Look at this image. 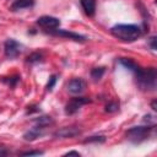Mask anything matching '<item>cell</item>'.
I'll return each instance as SVG.
<instances>
[{
  "instance_id": "cell-19",
  "label": "cell",
  "mask_w": 157,
  "mask_h": 157,
  "mask_svg": "<svg viewBox=\"0 0 157 157\" xmlns=\"http://www.w3.org/2000/svg\"><path fill=\"white\" fill-rule=\"evenodd\" d=\"M105 141V137L104 136H91L88 139L85 140V142H104Z\"/></svg>"
},
{
  "instance_id": "cell-6",
  "label": "cell",
  "mask_w": 157,
  "mask_h": 157,
  "mask_svg": "<svg viewBox=\"0 0 157 157\" xmlns=\"http://www.w3.org/2000/svg\"><path fill=\"white\" fill-rule=\"evenodd\" d=\"M37 25L47 31H52L60 26V20L53 16H42L37 20Z\"/></svg>"
},
{
  "instance_id": "cell-16",
  "label": "cell",
  "mask_w": 157,
  "mask_h": 157,
  "mask_svg": "<svg viewBox=\"0 0 157 157\" xmlns=\"http://www.w3.org/2000/svg\"><path fill=\"white\" fill-rule=\"evenodd\" d=\"M36 124H39V125H43V126H49L50 124H53V119L50 117H47V115H43V117H38L37 119H34Z\"/></svg>"
},
{
  "instance_id": "cell-9",
  "label": "cell",
  "mask_w": 157,
  "mask_h": 157,
  "mask_svg": "<svg viewBox=\"0 0 157 157\" xmlns=\"http://www.w3.org/2000/svg\"><path fill=\"white\" fill-rule=\"evenodd\" d=\"M45 128H47V126L36 124L33 128H31L29 130H27V131L23 134V139H25L26 141H34V140H37L38 137H40L42 135H44Z\"/></svg>"
},
{
  "instance_id": "cell-5",
  "label": "cell",
  "mask_w": 157,
  "mask_h": 157,
  "mask_svg": "<svg viewBox=\"0 0 157 157\" xmlns=\"http://www.w3.org/2000/svg\"><path fill=\"white\" fill-rule=\"evenodd\" d=\"M90 102H91V99L87 98V97H74V98H71V99L66 103V105H65V113H66L67 115H72V114H75L82 105H85V104H87V103H90Z\"/></svg>"
},
{
  "instance_id": "cell-17",
  "label": "cell",
  "mask_w": 157,
  "mask_h": 157,
  "mask_svg": "<svg viewBox=\"0 0 157 157\" xmlns=\"http://www.w3.org/2000/svg\"><path fill=\"white\" fill-rule=\"evenodd\" d=\"M118 109H119V103L118 102H109L105 105V112H108V113H113Z\"/></svg>"
},
{
  "instance_id": "cell-13",
  "label": "cell",
  "mask_w": 157,
  "mask_h": 157,
  "mask_svg": "<svg viewBox=\"0 0 157 157\" xmlns=\"http://www.w3.org/2000/svg\"><path fill=\"white\" fill-rule=\"evenodd\" d=\"M119 63H120L124 67H126L128 70H130V71L134 72V74H136V72L140 70V66H139L135 61H132L131 59H128V58H120V59H119Z\"/></svg>"
},
{
  "instance_id": "cell-12",
  "label": "cell",
  "mask_w": 157,
  "mask_h": 157,
  "mask_svg": "<svg viewBox=\"0 0 157 157\" xmlns=\"http://www.w3.org/2000/svg\"><path fill=\"white\" fill-rule=\"evenodd\" d=\"M83 11L88 16H93L96 12V0H80Z\"/></svg>"
},
{
  "instance_id": "cell-7",
  "label": "cell",
  "mask_w": 157,
  "mask_h": 157,
  "mask_svg": "<svg viewBox=\"0 0 157 157\" xmlns=\"http://www.w3.org/2000/svg\"><path fill=\"white\" fill-rule=\"evenodd\" d=\"M85 88H86V81L80 77H75L70 80L66 85V90L71 94H80L85 91Z\"/></svg>"
},
{
  "instance_id": "cell-3",
  "label": "cell",
  "mask_w": 157,
  "mask_h": 157,
  "mask_svg": "<svg viewBox=\"0 0 157 157\" xmlns=\"http://www.w3.org/2000/svg\"><path fill=\"white\" fill-rule=\"evenodd\" d=\"M153 130V125L147 126H134L126 131V137L132 144H140L145 140H147Z\"/></svg>"
},
{
  "instance_id": "cell-21",
  "label": "cell",
  "mask_w": 157,
  "mask_h": 157,
  "mask_svg": "<svg viewBox=\"0 0 157 157\" xmlns=\"http://www.w3.org/2000/svg\"><path fill=\"white\" fill-rule=\"evenodd\" d=\"M148 43H150V47L152 50H156V37L152 36L150 39H148Z\"/></svg>"
},
{
  "instance_id": "cell-15",
  "label": "cell",
  "mask_w": 157,
  "mask_h": 157,
  "mask_svg": "<svg viewBox=\"0 0 157 157\" xmlns=\"http://www.w3.org/2000/svg\"><path fill=\"white\" fill-rule=\"evenodd\" d=\"M42 59H43V54L39 53V52H34V53H32L31 55H28L27 63H29V64H36V63L42 61Z\"/></svg>"
},
{
  "instance_id": "cell-11",
  "label": "cell",
  "mask_w": 157,
  "mask_h": 157,
  "mask_svg": "<svg viewBox=\"0 0 157 157\" xmlns=\"http://www.w3.org/2000/svg\"><path fill=\"white\" fill-rule=\"evenodd\" d=\"M34 5V0H15L11 5L12 11H18L22 9H28Z\"/></svg>"
},
{
  "instance_id": "cell-20",
  "label": "cell",
  "mask_w": 157,
  "mask_h": 157,
  "mask_svg": "<svg viewBox=\"0 0 157 157\" xmlns=\"http://www.w3.org/2000/svg\"><path fill=\"white\" fill-rule=\"evenodd\" d=\"M43 153H44L43 151H26V152H22L21 155L22 156H39Z\"/></svg>"
},
{
  "instance_id": "cell-1",
  "label": "cell",
  "mask_w": 157,
  "mask_h": 157,
  "mask_svg": "<svg viewBox=\"0 0 157 157\" xmlns=\"http://www.w3.org/2000/svg\"><path fill=\"white\" fill-rule=\"evenodd\" d=\"M110 33L121 42H134L141 36V28L137 25L119 23L110 28Z\"/></svg>"
},
{
  "instance_id": "cell-24",
  "label": "cell",
  "mask_w": 157,
  "mask_h": 157,
  "mask_svg": "<svg viewBox=\"0 0 157 157\" xmlns=\"http://www.w3.org/2000/svg\"><path fill=\"white\" fill-rule=\"evenodd\" d=\"M151 105H152V109H153V110H156V109H157V108H156V101H152Z\"/></svg>"
},
{
  "instance_id": "cell-14",
  "label": "cell",
  "mask_w": 157,
  "mask_h": 157,
  "mask_svg": "<svg viewBox=\"0 0 157 157\" xmlns=\"http://www.w3.org/2000/svg\"><path fill=\"white\" fill-rule=\"evenodd\" d=\"M105 72V69L104 67H94L91 70V77L94 80V81H98L102 78V76L104 75Z\"/></svg>"
},
{
  "instance_id": "cell-23",
  "label": "cell",
  "mask_w": 157,
  "mask_h": 157,
  "mask_svg": "<svg viewBox=\"0 0 157 157\" xmlns=\"http://www.w3.org/2000/svg\"><path fill=\"white\" fill-rule=\"evenodd\" d=\"M71 155H75V156H80V153L77 151H69L65 153V156H71Z\"/></svg>"
},
{
  "instance_id": "cell-10",
  "label": "cell",
  "mask_w": 157,
  "mask_h": 157,
  "mask_svg": "<svg viewBox=\"0 0 157 157\" xmlns=\"http://www.w3.org/2000/svg\"><path fill=\"white\" fill-rule=\"evenodd\" d=\"M54 36H60V37H65V38H69V39H74V40H80V42H83L86 40V37L85 36H81L78 33H75V32H70V31H66V29H52L49 31Z\"/></svg>"
},
{
  "instance_id": "cell-22",
  "label": "cell",
  "mask_w": 157,
  "mask_h": 157,
  "mask_svg": "<svg viewBox=\"0 0 157 157\" xmlns=\"http://www.w3.org/2000/svg\"><path fill=\"white\" fill-rule=\"evenodd\" d=\"M9 155V150L6 147H2L0 146V157H4V156H7Z\"/></svg>"
},
{
  "instance_id": "cell-2",
  "label": "cell",
  "mask_w": 157,
  "mask_h": 157,
  "mask_svg": "<svg viewBox=\"0 0 157 157\" xmlns=\"http://www.w3.org/2000/svg\"><path fill=\"white\" fill-rule=\"evenodd\" d=\"M136 77V82L139 85V87L144 91H153L156 88V70L153 67H148V69H141L135 74Z\"/></svg>"
},
{
  "instance_id": "cell-8",
  "label": "cell",
  "mask_w": 157,
  "mask_h": 157,
  "mask_svg": "<svg viewBox=\"0 0 157 157\" xmlns=\"http://www.w3.org/2000/svg\"><path fill=\"white\" fill-rule=\"evenodd\" d=\"M81 134V130L76 126H64L54 132V137L56 139H71Z\"/></svg>"
},
{
  "instance_id": "cell-4",
  "label": "cell",
  "mask_w": 157,
  "mask_h": 157,
  "mask_svg": "<svg viewBox=\"0 0 157 157\" xmlns=\"http://www.w3.org/2000/svg\"><path fill=\"white\" fill-rule=\"evenodd\" d=\"M22 52H23V45L16 39L10 38L4 43V53L9 59H16Z\"/></svg>"
},
{
  "instance_id": "cell-18",
  "label": "cell",
  "mask_w": 157,
  "mask_h": 157,
  "mask_svg": "<svg viewBox=\"0 0 157 157\" xmlns=\"http://www.w3.org/2000/svg\"><path fill=\"white\" fill-rule=\"evenodd\" d=\"M55 83H56V75H52L49 77L48 83H47V91H52L53 87L55 86Z\"/></svg>"
}]
</instances>
